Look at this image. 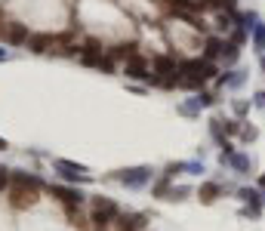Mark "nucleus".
<instances>
[{"instance_id":"obj_1","label":"nucleus","mask_w":265,"mask_h":231,"mask_svg":"<svg viewBox=\"0 0 265 231\" xmlns=\"http://www.w3.org/2000/svg\"><path fill=\"white\" fill-rule=\"evenodd\" d=\"M37 195H41V182L31 179V176H22L16 173L13 182H10V204L16 210H28L37 204Z\"/></svg>"},{"instance_id":"obj_2","label":"nucleus","mask_w":265,"mask_h":231,"mask_svg":"<svg viewBox=\"0 0 265 231\" xmlns=\"http://www.w3.org/2000/svg\"><path fill=\"white\" fill-rule=\"evenodd\" d=\"M179 74H182V77H176L179 87H192V90H198V87L207 81V77L216 74V68L207 65V62H201V59H188V62L179 65Z\"/></svg>"},{"instance_id":"obj_3","label":"nucleus","mask_w":265,"mask_h":231,"mask_svg":"<svg viewBox=\"0 0 265 231\" xmlns=\"http://www.w3.org/2000/svg\"><path fill=\"white\" fill-rule=\"evenodd\" d=\"M111 219H118V207L105 201V198H96L93 201V222H96V231H105V225Z\"/></svg>"},{"instance_id":"obj_4","label":"nucleus","mask_w":265,"mask_h":231,"mask_svg":"<svg viewBox=\"0 0 265 231\" xmlns=\"http://www.w3.org/2000/svg\"><path fill=\"white\" fill-rule=\"evenodd\" d=\"M151 65H155V71L158 74H164V87H173L176 84V77H170V74H179V68H176V62L170 59V56H155V62H151Z\"/></svg>"},{"instance_id":"obj_5","label":"nucleus","mask_w":265,"mask_h":231,"mask_svg":"<svg viewBox=\"0 0 265 231\" xmlns=\"http://www.w3.org/2000/svg\"><path fill=\"white\" fill-rule=\"evenodd\" d=\"M127 77H133V81H145V77H148V62L142 56H133L127 62Z\"/></svg>"},{"instance_id":"obj_6","label":"nucleus","mask_w":265,"mask_h":231,"mask_svg":"<svg viewBox=\"0 0 265 231\" xmlns=\"http://www.w3.org/2000/svg\"><path fill=\"white\" fill-rule=\"evenodd\" d=\"M4 37H7L10 44H25V41H28V31H25V25H16V22H13V25L4 28Z\"/></svg>"},{"instance_id":"obj_7","label":"nucleus","mask_w":265,"mask_h":231,"mask_svg":"<svg viewBox=\"0 0 265 231\" xmlns=\"http://www.w3.org/2000/svg\"><path fill=\"white\" fill-rule=\"evenodd\" d=\"M53 44H56L53 34H34V37H31V50H34V53H47Z\"/></svg>"},{"instance_id":"obj_8","label":"nucleus","mask_w":265,"mask_h":231,"mask_svg":"<svg viewBox=\"0 0 265 231\" xmlns=\"http://www.w3.org/2000/svg\"><path fill=\"white\" fill-rule=\"evenodd\" d=\"M53 195H59V201L65 204V207H74V204H81V195L78 191H71V188H50Z\"/></svg>"},{"instance_id":"obj_9","label":"nucleus","mask_w":265,"mask_h":231,"mask_svg":"<svg viewBox=\"0 0 265 231\" xmlns=\"http://www.w3.org/2000/svg\"><path fill=\"white\" fill-rule=\"evenodd\" d=\"M136 56V44H121V47H115V50H111V59H133Z\"/></svg>"},{"instance_id":"obj_10","label":"nucleus","mask_w":265,"mask_h":231,"mask_svg":"<svg viewBox=\"0 0 265 231\" xmlns=\"http://www.w3.org/2000/svg\"><path fill=\"white\" fill-rule=\"evenodd\" d=\"M198 195H201V201H204V204H213V201L219 198V185L207 182V185H201V191H198Z\"/></svg>"},{"instance_id":"obj_11","label":"nucleus","mask_w":265,"mask_h":231,"mask_svg":"<svg viewBox=\"0 0 265 231\" xmlns=\"http://www.w3.org/2000/svg\"><path fill=\"white\" fill-rule=\"evenodd\" d=\"M222 50H225V44L219 41V37H210L207 41V56L213 59V56H222Z\"/></svg>"},{"instance_id":"obj_12","label":"nucleus","mask_w":265,"mask_h":231,"mask_svg":"<svg viewBox=\"0 0 265 231\" xmlns=\"http://www.w3.org/2000/svg\"><path fill=\"white\" fill-rule=\"evenodd\" d=\"M10 182H13V176L7 170H0V191H10Z\"/></svg>"},{"instance_id":"obj_13","label":"nucleus","mask_w":265,"mask_h":231,"mask_svg":"<svg viewBox=\"0 0 265 231\" xmlns=\"http://www.w3.org/2000/svg\"><path fill=\"white\" fill-rule=\"evenodd\" d=\"M256 41H259V47L265 44V28H259V31H256Z\"/></svg>"},{"instance_id":"obj_14","label":"nucleus","mask_w":265,"mask_h":231,"mask_svg":"<svg viewBox=\"0 0 265 231\" xmlns=\"http://www.w3.org/2000/svg\"><path fill=\"white\" fill-rule=\"evenodd\" d=\"M4 148H7V142H4V139H0V151H4Z\"/></svg>"},{"instance_id":"obj_15","label":"nucleus","mask_w":265,"mask_h":231,"mask_svg":"<svg viewBox=\"0 0 265 231\" xmlns=\"http://www.w3.org/2000/svg\"><path fill=\"white\" fill-rule=\"evenodd\" d=\"M259 102H265V93H259Z\"/></svg>"},{"instance_id":"obj_16","label":"nucleus","mask_w":265,"mask_h":231,"mask_svg":"<svg viewBox=\"0 0 265 231\" xmlns=\"http://www.w3.org/2000/svg\"><path fill=\"white\" fill-rule=\"evenodd\" d=\"M259 185H262V188H265V176H262V179H259Z\"/></svg>"},{"instance_id":"obj_17","label":"nucleus","mask_w":265,"mask_h":231,"mask_svg":"<svg viewBox=\"0 0 265 231\" xmlns=\"http://www.w3.org/2000/svg\"><path fill=\"white\" fill-rule=\"evenodd\" d=\"M262 68H265V59H262Z\"/></svg>"}]
</instances>
